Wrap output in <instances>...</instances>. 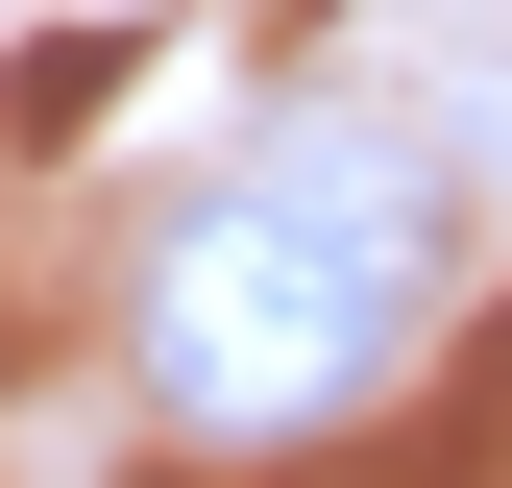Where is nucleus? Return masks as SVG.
Masks as SVG:
<instances>
[{
  "mask_svg": "<svg viewBox=\"0 0 512 488\" xmlns=\"http://www.w3.org/2000/svg\"><path fill=\"white\" fill-rule=\"evenodd\" d=\"M415 147H366V122H293V147H244L220 196L147 220V269H122V366H147L171 440H317V415L391 366L415 318Z\"/></svg>",
  "mask_w": 512,
  "mask_h": 488,
  "instance_id": "1",
  "label": "nucleus"
}]
</instances>
